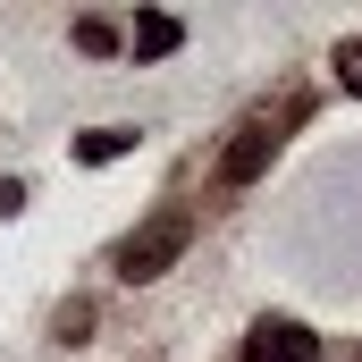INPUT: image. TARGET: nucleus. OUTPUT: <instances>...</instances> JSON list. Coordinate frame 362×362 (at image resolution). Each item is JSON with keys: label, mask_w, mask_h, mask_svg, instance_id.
Wrapping results in <instances>:
<instances>
[{"label": "nucleus", "mask_w": 362, "mask_h": 362, "mask_svg": "<svg viewBox=\"0 0 362 362\" xmlns=\"http://www.w3.org/2000/svg\"><path fill=\"white\" fill-rule=\"evenodd\" d=\"M185 245H194V211H177V202H169V211H152V219L118 245V278H127V286H152V278L177 270Z\"/></svg>", "instance_id": "1"}, {"label": "nucleus", "mask_w": 362, "mask_h": 362, "mask_svg": "<svg viewBox=\"0 0 362 362\" xmlns=\"http://www.w3.org/2000/svg\"><path fill=\"white\" fill-rule=\"evenodd\" d=\"M295 118H303V93H286L278 110H253V118L236 127V144L219 152V185H253V177L278 160V144H286V127H295Z\"/></svg>", "instance_id": "2"}, {"label": "nucleus", "mask_w": 362, "mask_h": 362, "mask_svg": "<svg viewBox=\"0 0 362 362\" xmlns=\"http://www.w3.org/2000/svg\"><path fill=\"white\" fill-rule=\"evenodd\" d=\"M245 362H320V337H312L303 320H253Z\"/></svg>", "instance_id": "3"}, {"label": "nucleus", "mask_w": 362, "mask_h": 362, "mask_svg": "<svg viewBox=\"0 0 362 362\" xmlns=\"http://www.w3.org/2000/svg\"><path fill=\"white\" fill-rule=\"evenodd\" d=\"M177 42H185V25L169 17V8H144V17H135V34H127V51H135V59H169Z\"/></svg>", "instance_id": "4"}, {"label": "nucleus", "mask_w": 362, "mask_h": 362, "mask_svg": "<svg viewBox=\"0 0 362 362\" xmlns=\"http://www.w3.org/2000/svg\"><path fill=\"white\" fill-rule=\"evenodd\" d=\"M127 152H135V127H93L85 144H76V160H93V169L101 160H127Z\"/></svg>", "instance_id": "5"}, {"label": "nucleus", "mask_w": 362, "mask_h": 362, "mask_svg": "<svg viewBox=\"0 0 362 362\" xmlns=\"http://www.w3.org/2000/svg\"><path fill=\"white\" fill-rule=\"evenodd\" d=\"M329 68H337V85H346V93H362V42H337Z\"/></svg>", "instance_id": "6"}, {"label": "nucleus", "mask_w": 362, "mask_h": 362, "mask_svg": "<svg viewBox=\"0 0 362 362\" xmlns=\"http://www.w3.org/2000/svg\"><path fill=\"white\" fill-rule=\"evenodd\" d=\"M85 329H93V303H59V337L85 346Z\"/></svg>", "instance_id": "7"}, {"label": "nucleus", "mask_w": 362, "mask_h": 362, "mask_svg": "<svg viewBox=\"0 0 362 362\" xmlns=\"http://www.w3.org/2000/svg\"><path fill=\"white\" fill-rule=\"evenodd\" d=\"M76 42H85V51H118V25H101V17H76Z\"/></svg>", "instance_id": "8"}, {"label": "nucleus", "mask_w": 362, "mask_h": 362, "mask_svg": "<svg viewBox=\"0 0 362 362\" xmlns=\"http://www.w3.org/2000/svg\"><path fill=\"white\" fill-rule=\"evenodd\" d=\"M8 211H25V185L17 177H0V219H8Z\"/></svg>", "instance_id": "9"}]
</instances>
